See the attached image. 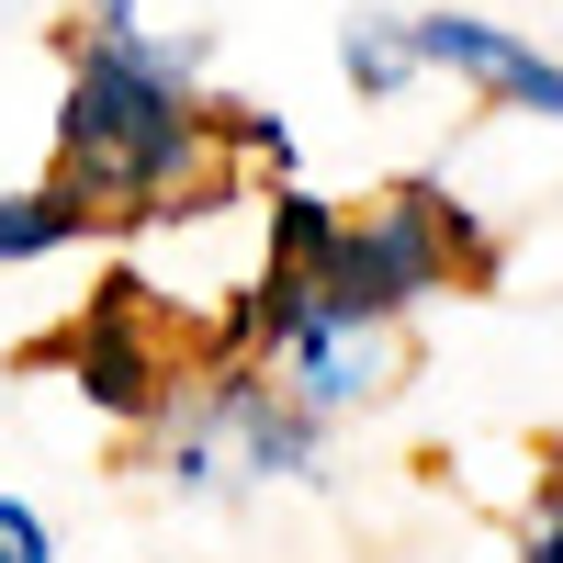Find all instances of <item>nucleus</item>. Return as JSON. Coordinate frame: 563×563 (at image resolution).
I'll list each match as a JSON object with an SVG mask.
<instances>
[{
  "instance_id": "f257e3e1",
  "label": "nucleus",
  "mask_w": 563,
  "mask_h": 563,
  "mask_svg": "<svg viewBox=\"0 0 563 563\" xmlns=\"http://www.w3.org/2000/svg\"><path fill=\"white\" fill-rule=\"evenodd\" d=\"M192 34H147V23H90L57 90V169L79 180L102 225H158V214H214L238 203V147L225 113L192 90Z\"/></svg>"
},
{
  "instance_id": "f03ea898",
  "label": "nucleus",
  "mask_w": 563,
  "mask_h": 563,
  "mask_svg": "<svg viewBox=\"0 0 563 563\" xmlns=\"http://www.w3.org/2000/svg\"><path fill=\"white\" fill-rule=\"evenodd\" d=\"M462 271H485V238H474V214L451 192H429V180H406V192L361 203V214L339 203V238L316 260L327 305H350V316H406V305L451 294Z\"/></svg>"
},
{
  "instance_id": "7ed1b4c3",
  "label": "nucleus",
  "mask_w": 563,
  "mask_h": 563,
  "mask_svg": "<svg viewBox=\"0 0 563 563\" xmlns=\"http://www.w3.org/2000/svg\"><path fill=\"white\" fill-rule=\"evenodd\" d=\"M57 372L102 406V417H124V429H158V406L180 395V372H192V350L158 327V294L135 271H113L102 294H90L68 327H57Z\"/></svg>"
},
{
  "instance_id": "20e7f679",
  "label": "nucleus",
  "mask_w": 563,
  "mask_h": 563,
  "mask_svg": "<svg viewBox=\"0 0 563 563\" xmlns=\"http://www.w3.org/2000/svg\"><path fill=\"white\" fill-rule=\"evenodd\" d=\"M417 57H429L440 79H462V90H485V102H507V113L563 124V57H541L519 23H485V12H417Z\"/></svg>"
},
{
  "instance_id": "39448f33",
  "label": "nucleus",
  "mask_w": 563,
  "mask_h": 563,
  "mask_svg": "<svg viewBox=\"0 0 563 563\" xmlns=\"http://www.w3.org/2000/svg\"><path fill=\"white\" fill-rule=\"evenodd\" d=\"M282 384H294V406L316 417H350V406H384L395 395V316H350V305H316L294 339H282Z\"/></svg>"
},
{
  "instance_id": "423d86ee",
  "label": "nucleus",
  "mask_w": 563,
  "mask_h": 563,
  "mask_svg": "<svg viewBox=\"0 0 563 563\" xmlns=\"http://www.w3.org/2000/svg\"><path fill=\"white\" fill-rule=\"evenodd\" d=\"M79 238H102V203L79 192V180H23V192H0V271H23V260H57Z\"/></svg>"
},
{
  "instance_id": "0eeeda50",
  "label": "nucleus",
  "mask_w": 563,
  "mask_h": 563,
  "mask_svg": "<svg viewBox=\"0 0 563 563\" xmlns=\"http://www.w3.org/2000/svg\"><path fill=\"white\" fill-rule=\"evenodd\" d=\"M339 79L361 90V102H406V90L429 79L417 23H406V12H350V23H339Z\"/></svg>"
},
{
  "instance_id": "6e6552de",
  "label": "nucleus",
  "mask_w": 563,
  "mask_h": 563,
  "mask_svg": "<svg viewBox=\"0 0 563 563\" xmlns=\"http://www.w3.org/2000/svg\"><path fill=\"white\" fill-rule=\"evenodd\" d=\"M327 238H339V203L305 192V180H282V192H271V225H260V260L316 271V260H327Z\"/></svg>"
},
{
  "instance_id": "1a4fd4ad",
  "label": "nucleus",
  "mask_w": 563,
  "mask_h": 563,
  "mask_svg": "<svg viewBox=\"0 0 563 563\" xmlns=\"http://www.w3.org/2000/svg\"><path fill=\"white\" fill-rule=\"evenodd\" d=\"M0 563H57V530H45L23 496H0Z\"/></svg>"
},
{
  "instance_id": "9d476101",
  "label": "nucleus",
  "mask_w": 563,
  "mask_h": 563,
  "mask_svg": "<svg viewBox=\"0 0 563 563\" xmlns=\"http://www.w3.org/2000/svg\"><path fill=\"white\" fill-rule=\"evenodd\" d=\"M519 563H563V485H541V507H530V541H519Z\"/></svg>"
},
{
  "instance_id": "9b49d317",
  "label": "nucleus",
  "mask_w": 563,
  "mask_h": 563,
  "mask_svg": "<svg viewBox=\"0 0 563 563\" xmlns=\"http://www.w3.org/2000/svg\"><path fill=\"white\" fill-rule=\"evenodd\" d=\"M90 23H102V34H113V23H135V0H90Z\"/></svg>"
}]
</instances>
